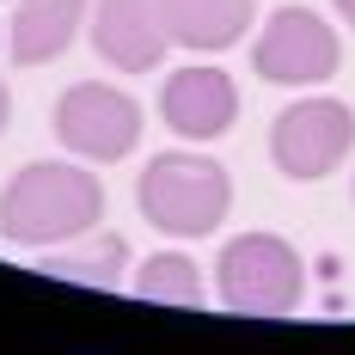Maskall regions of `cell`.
<instances>
[{
    "label": "cell",
    "instance_id": "cell-14",
    "mask_svg": "<svg viewBox=\"0 0 355 355\" xmlns=\"http://www.w3.org/2000/svg\"><path fill=\"white\" fill-rule=\"evenodd\" d=\"M331 6H337V12H343V19L355 25V0H331Z\"/></svg>",
    "mask_w": 355,
    "mask_h": 355
},
{
    "label": "cell",
    "instance_id": "cell-7",
    "mask_svg": "<svg viewBox=\"0 0 355 355\" xmlns=\"http://www.w3.org/2000/svg\"><path fill=\"white\" fill-rule=\"evenodd\" d=\"M159 116L172 123L184 141H220L239 116V86L233 73L220 68H178L166 86H159Z\"/></svg>",
    "mask_w": 355,
    "mask_h": 355
},
{
    "label": "cell",
    "instance_id": "cell-1",
    "mask_svg": "<svg viewBox=\"0 0 355 355\" xmlns=\"http://www.w3.org/2000/svg\"><path fill=\"white\" fill-rule=\"evenodd\" d=\"M98 214H105V184L92 166L31 159L0 190V233H6V245H25V251L68 245V239L98 227Z\"/></svg>",
    "mask_w": 355,
    "mask_h": 355
},
{
    "label": "cell",
    "instance_id": "cell-11",
    "mask_svg": "<svg viewBox=\"0 0 355 355\" xmlns=\"http://www.w3.org/2000/svg\"><path fill=\"white\" fill-rule=\"evenodd\" d=\"M123 263H129V239L123 233H80L68 245H49L37 270L62 276V282H80V288H116L123 282Z\"/></svg>",
    "mask_w": 355,
    "mask_h": 355
},
{
    "label": "cell",
    "instance_id": "cell-3",
    "mask_svg": "<svg viewBox=\"0 0 355 355\" xmlns=\"http://www.w3.org/2000/svg\"><path fill=\"white\" fill-rule=\"evenodd\" d=\"M214 294L239 319H282V313L300 306V294H306L300 251L288 245L282 233H239V239L220 245Z\"/></svg>",
    "mask_w": 355,
    "mask_h": 355
},
{
    "label": "cell",
    "instance_id": "cell-8",
    "mask_svg": "<svg viewBox=\"0 0 355 355\" xmlns=\"http://www.w3.org/2000/svg\"><path fill=\"white\" fill-rule=\"evenodd\" d=\"M92 49L98 62L123 73H147L159 68V55L172 49L159 31V0H92Z\"/></svg>",
    "mask_w": 355,
    "mask_h": 355
},
{
    "label": "cell",
    "instance_id": "cell-13",
    "mask_svg": "<svg viewBox=\"0 0 355 355\" xmlns=\"http://www.w3.org/2000/svg\"><path fill=\"white\" fill-rule=\"evenodd\" d=\"M6 116H12V98H6V80H0V129H6Z\"/></svg>",
    "mask_w": 355,
    "mask_h": 355
},
{
    "label": "cell",
    "instance_id": "cell-10",
    "mask_svg": "<svg viewBox=\"0 0 355 355\" xmlns=\"http://www.w3.org/2000/svg\"><path fill=\"white\" fill-rule=\"evenodd\" d=\"M86 19H92V0H12V31H6L12 68L55 62L73 37H80Z\"/></svg>",
    "mask_w": 355,
    "mask_h": 355
},
{
    "label": "cell",
    "instance_id": "cell-6",
    "mask_svg": "<svg viewBox=\"0 0 355 355\" xmlns=\"http://www.w3.org/2000/svg\"><path fill=\"white\" fill-rule=\"evenodd\" d=\"M251 68L270 86H324L343 68V37L331 31V19H319L313 6H276L270 25L257 31Z\"/></svg>",
    "mask_w": 355,
    "mask_h": 355
},
{
    "label": "cell",
    "instance_id": "cell-4",
    "mask_svg": "<svg viewBox=\"0 0 355 355\" xmlns=\"http://www.w3.org/2000/svg\"><path fill=\"white\" fill-rule=\"evenodd\" d=\"M55 141L68 147L73 159H92V166H110L123 153H135L141 141V105L129 92H116L105 80H80L55 98V116H49Z\"/></svg>",
    "mask_w": 355,
    "mask_h": 355
},
{
    "label": "cell",
    "instance_id": "cell-9",
    "mask_svg": "<svg viewBox=\"0 0 355 355\" xmlns=\"http://www.w3.org/2000/svg\"><path fill=\"white\" fill-rule=\"evenodd\" d=\"M257 0H159V31L166 43L190 55H220L251 31Z\"/></svg>",
    "mask_w": 355,
    "mask_h": 355
},
{
    "label": "cell",
    "instance_id": "cell-2",
    "mask_svg": "<svg viewBox=\"0 0 355 355\" xmlns=\"http://www.w3.org/2000/svg\"><path fill=\"white\" fill-rule=\"evenodd\" d=\"M135 202L172 239H209L233 209V178L209 153H153L135 178Z\"/></svg>",
    "mask_w": 355,
    "mask_h": 355
},
{
    "label": "cell",
    "instance_id": "cell-12",
    "mask_svg": "<svg viewBox=\"0 0 355 355\" xmlns=\"http://www.w3.org/2000/svg\"><path fill=\"white\" fill-rule=\"evenodd\" d=\"M135 294L159 300V306H202V270L184 251H153L135 276Z\"/></svg>",
    "mask_w": 355,
    "mask_h": 355
},
{
    "label": "cell",
    "instance_id": "cell-5",
    "mask_svg": "<svg viewBox=\"0 0 355 355\" xmlns=\"http://www.w3.org/2000/svg\"><path fill=\"white\" fill-rule=\"evenodd\" d=\"M355 147V110L343 98H300L276 116L270 129V159L294 184H319L331 178Z\"/></svg>",
    "mask_w": 355,
    "mask_h": 355
}]
</instances>
